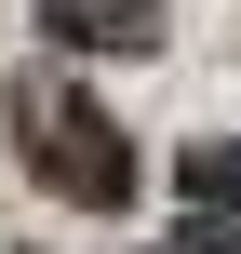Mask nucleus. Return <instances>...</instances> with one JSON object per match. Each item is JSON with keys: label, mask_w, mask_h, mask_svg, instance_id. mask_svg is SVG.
I'll list each match as a JSON object with an SVG mask.
<instances>
[{"label": "nucleus", "mask_w": 241, "mask_h": 254, "mask_svg": "<svg viewBox=\"0 0 241 254\" xmlns=\"http://www.w3.org/2000/svg\"><path fill=\"white\" fill-rule=\"evenodd\" d=\"M13 161H27L67 214H121V201H134V134H121L67 67H27V80H13Z\"/></svg>", "instance_id": "f257e3e1"}, {"label": "nucleus", "mask_w": 241, "mask_h": 254, "mask_svg": "<svg viewBox=\"0 0 241 254\" xmlns=\"http://www.w3.org/2000/svg\"><path fill=\"white\" fill-rule=\"evenodd\" d=\"M188 201H201V214H241V147H228V134L188 147Z\"/></svg>", "instance_id": "7ed1b4c3"}, {"label": "nucleus", "mask_w": 241, "mask_h": 254, "mask_svg": "<svg viewBox=\"0 0 241 254\" xmlns=\"http://www.w3.org/2000/svg\"><path fill=\"white\" fill-rule=\"evenodd\" d=\"M161 254H241V228H215V214H188V228H174Z\"/></svg>", "instance_id": "20e7f679"}, {"label": "nucleus", "mask_w": 241, "mask_h": 254, "mask_svg": "<svg viewBox=\"0 0 241 254\" xmlns=\"http://www.w3.org/2000/svg\"><path fill=\"white\" fill-rule=\"evenodd\" d=\"M40 40H67V54H148L161 13L148 0H40Z\"/></svg>", "instance_id": "f03ea898"}]
</instances>
